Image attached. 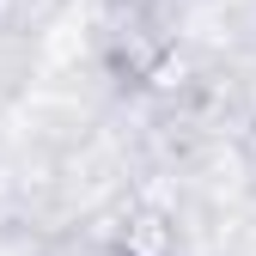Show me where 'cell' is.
Returning <instances> with one entry per match:
<instances>
[{
  "instance_id": "1",
  "label": "cell",
  "mask_w": 256,
  "mask_h": 256,
  "mask_svg": "<svg viewBox=\"0 0 256 256\" xmlns=\"http://www.w3.org/2000/svg\"><path fill=\"white\" fill-rule=\"evenodd\" d=\"M98 55H104V74L122 92H152V86H165L171 61H177V43H171V30L158 24V18L122 12V18H110Z\"/></svg>"
},
{
  "instance_id": "2",
  "label": "cell",
  "mask_w": 256,
  "mask_h": 256,
  "mask_svg": "<svg viewBox=\"0 0 256 256\" xmlns=\"http://www.w3.org/2000/svg\"><path fill=\"white\" fill-rule=\"evenodd\" d=\"M116 256H171V226L158 214H134L122 244H116Z\"/></svg>"
}]
</instances>
